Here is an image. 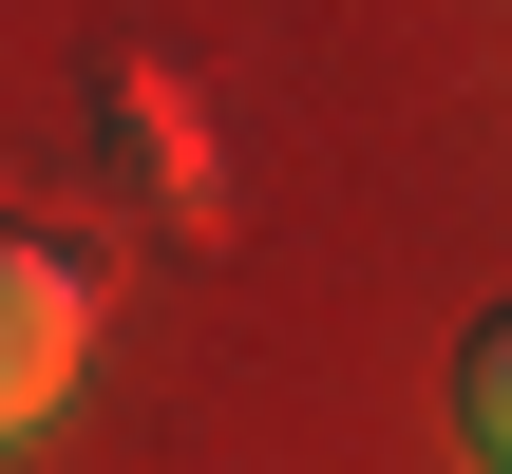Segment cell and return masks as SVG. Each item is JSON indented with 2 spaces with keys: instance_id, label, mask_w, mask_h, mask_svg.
<instances>
[{
  "instance_id": "cell-1",
  "label": "cell",
  "mask_w": 512,
  "mask_h": 474,
  "mask_svg": "<svg viewBox=\"0 0 512 474\" xmlns=\"http://www.w3.org/2000/svg\"><path fill=\"white\" fill-rule=\"evenodd\" d=\"M76 361H95V247L0 228V437H38L76 399Z\"/></svg>"
},
{
  "instance_id": "cell-3",
  "label": "cell",
  "mask_w": 512,
  "mask_h": 474,
  "mask_svg": "<svg viewBox=\"0 0 512 474\" xmlns=\"http://www.w3.org/2000/svg\"><path fill=\"white\" fill-rule=\"evenodd\" d=\"M456 437H475V474H512V304L456 342Z\"/></svg>"
},
{
  "instance_id": "cell-2",
  "label": "cell",
  "mask_w": 512,
  "mask_h": 474,
  "mask_svg": "<svg viewBox=\"0 0 512 474\" xmlns=\"http://www.w3.org/2000/svg\"><path fill=\"white\" fill-rule=\"evenodd\" d=\"M114 114H133V190H152V209H209V190H228L209 133H190V95H171L152 57H114Z\"/></svg>"
}]
</instances>
